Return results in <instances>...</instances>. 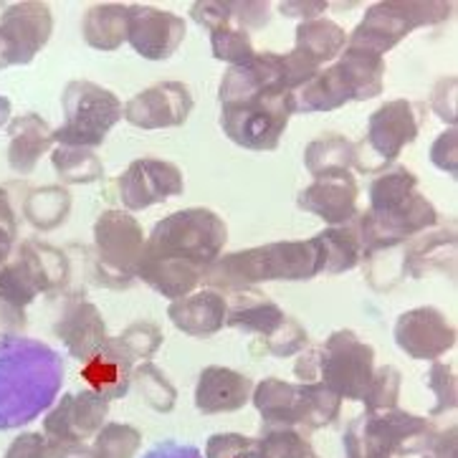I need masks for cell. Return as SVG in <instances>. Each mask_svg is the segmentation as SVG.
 I'll list each match as a JSON object with an SVG mask.
<instances>
[{
	"label": "cell",
	"instance_id": "cell-1",
	"mask_svg": "<svg viewBox=\"0 0 458 458\" xmlns=\"http://www.w3.org/2000/svg\"><path fill=\"white\" fill-rule=\"evenodd\" d=\"M228 225L208 208H185L155 223L145 238L137 279L175 301L195 292L208 268L221 259Z\"/></svg>",
	"mask_w": 458,
	"mask_h": 458
},
{
	"label": "cell",
	"instance_id": "cell-2",
	"mask_svg": "<svg viewBox=\"0 0 458 458\" xmlns=\"http://www.w3.org/2000/svg\"><path fill=\"white\" fill-rule=\"evenodd\" d=\"M322 274L319 253L310 241H279L221 256L203 281L216 292H241L264 281H310Z\"/></svg>",
	"mask_w": 458,
	"mask_h": 458
},
{
	"label": "cell",
	"instance_id": "cell-3",
	"mask_svg": "<svg viewBox=\"0 0 458 458\" xmlns=\"http://www.w3.org/2000/svg\"><path fill=\"white\" fill-rule=\"evenodd\" d=\"M383 56L347 46L329 69L319 72L294 94V109L301 114L332 112L350 102H365L383 94L385 87Z\"/></svg>",
	"mask_w": 458,
	"mask_h": 458
},
{
	"label": "cell",
	"instance_id": "cell-4",
	"mask_svg": "<svg viewBox=\"0 0 458 458\" xmlns=\"http://www.w3.org/2000/svg\"><path fill=\"white\" fill-rule=\"evenodd\" d=\"M375 372V350L352 329L332 332L319 347L299 352V383H319L342 400H362Z\"/></svg>",
	"mask_w": 458,
	"mask_h": 458
},
{
	"label": "cell",
	"instance_id": "cell-5",
	"mask_svg": "<svg viewBox=\"0 0 458 458\" xmlns=\"http://www.w3.org/2000/svg\"><path fill=\"white\" fill-rule=\"evenodd\" d=\"M251 403L267 428L319 430L332 426L342 411V398L319 383H284L267 377L253 385Z\"/></svg>",
	"mask_w": 458,
	"mask_h": 458
},
{
	"label": "cell",
	"instance_id": "cell-6",
	"mask_svg": "<svg viewBox=\"0 0 458 458\" xmlns=\"http://www.w3.org/2000/svg\"><path fill=\"white\" fill-rule=\"evenodd\" d=\"M426 418L405 411L357 415L344 433V458H403L423 454L433 438Z\"/></svg>",
	"mask_w": 458,
	"mask_h": 458
},
{
	"label": "cell",
	"instance_id": "cell-7",
	"mask_svg": "<svg viewBox=\"0 0 458 458\" xmlns=\"http://www.w3.org/2000/svg\"><path fill=\"white\" fill-rule=\"evenodd\" d=\"M294 112L292 91H259L236 102L221 104V127L238 148L271 152L279 148L281 134Z\"/></svg>",
	"mask_w": 458,
	"mask_h": 458
},
{
	"label": "cell",
	"instance_id": "cell-8",
	"mask_svg": "<svg viewBox=\"0 0 458 458\" xmlns=\"http://www.w3.org/2000/svg\"><path fill=\"white\" fill-rule=\"evenodd\" d=\"M454 13V3H415V0H385L369 5L365 18L357 29L347 36V46L365 48L377 56L387 54L390 48L411 36L415 29L444 23Z\"/></svg>",
	"mask_w": 458,
	"mask_h": 458
},
{
	"label": "cell",
	"instance_id": "cell-9",
	"mask_svg": "<svg viewBox=\"0 0 458 458\" xmlns=\"http://www.w3.org/2000/svg\"><path fill=\"white\" fill-rule=\"evenodd\" d=\"M64 124L54 130V142L66 148L94 149L122 119L117 94L94 81H69L61 94Z\"/></svg>",
	"mask_w": 458,
	"mask_h": 458
},
{
	"label": "cell",
	"instance_id": "cell-10",
	"mask_svg": "<svg viewBox=\"0 0 458 458\" xmlns=\"http://www.w3.org/2000/svg\"><path fill=\"white\" fill-rule=\"evenodd\" d=\"M145 249V231L127 210H104L94 223V276L109 289H130Z\"/></svg>",
	"mask_w": 458,
	"mask_h": 458
},
{
	"label": "cell",
	"instance_id": "cell-11",
	"mask_svg": "<svg viewBox=\"0 0 458 458\" xmlns=\"http://www.w3.org/2000/svg\"><path fill=\"white\" fill-rule=\"evenodd\" d=\"M69 274L72 268L66 253L30 238L0 267V294L26 310L38 294L61 292Z\"/></svg>",
	"mask_w": 458,
	"mask_h": 458
},
{
	"label": "cell",
	"instance_id": "cell-12",
	"mask_svg": "<svg viewBox=\"0 0 458 458\" xmlns=\"http://www.w3.org/2000/svg\"><path fill=\"white\" fill-rule=\"evenodd\" d=\"M420 109L408 99L377 106L368 119V132L355 142V167L362 175H380L420 134Z\"/></svg>",
	"mask_w": 458,
	"mask_h": 458
},
{
	"label": "cell",
	"instance_id": "cell-13",
	"mask_svg": "<svg viewBox=\"0 0 458 458\" xmlns=\"http://www.w3.org/2000/svg\"><path fill=\"white\" fill-rule=\"evenodd\" d=\"M109 413V400L94 390L66 393L59 405L44 418L46 456L48 458H89V445L102 430Z\"/></svg>",
	"mask_w": 458,
	"mask_h": 458
},
{
	"label": "cell",
	"instance_id": "cell-14",
	"mask_svg": "<svg viewBox=\"0 0 458 458\" xmlns=\"http://www.w3.org/2000/svg\"><path fill=\"white\" fill-rule=\"evenodd\" d=\"M438 223V210L426 195L413 192L405 203L383 210V213H357L352 225L362 243V259L375 253H390L405 246L411 238L430 231Z\"/></svg>",
	"mask_w": 458,
	"mask_h": 458
},
{
	"label": "cell",
	"instance_id": "cell-15",
	"mask_svg": "<svg viewBox=\"0 0 458 458\" xmlns=\"http://www.w3.org/2000/svg\"><path fill=\"white\" fill-rule=\"evenodd\" d=\"M54 33V15L46 3H13L0 15V69L26 66L41 54Z\"/></svg>",
	"mask_w": 458,
	"mask_h": 458
},
{
	"label": "cell",
	"instance_id": "cell-16",
	"mask_svg": "<svg viewBox=\"0 0 458 458\" xmlns=\"http://www.w3.org/2000/svg\"><path fill=\"white\" fill-rule=\"evenodd\" d=\"M119 200L127 210H145L149 206L165 203L167 198L182 195L185 180L178 165L155 157L134 160L117 178Z\"/></svg>",
	"mask_w": 458,
	"mask_h": 458
},
{
	"label": "cell",
	"instance_id": "cell-17",
	"mask_svg": "<svg viewBox=\"0 0 458 458\" xmlns=\"http://www.w3.org/2000/svg\"><path fill=\"white\" fill-rule=\"evenodd\" d=\"M192 112V94L182 81H160L134 94L122 106V117L140 130H165L185 124Z\"/></svg>",
	"mask_w": 458,
	"mask_h": 458
},
{
	"label": "cell",
	"instance_id": "cell-18",
	"mask_svg": "<svg viewBox=\"0 0 458 458\" xmlns=\"http://www.w3.org/2000/svg\"><path fill=\"white\" fill-rule=\"evenodd\" d=\"M188 26L178 13L152 5H130L127 44L149 61L170 59L185 41Z\"/></svg>",
	"mask_w": 458,
	"mask_h": 458
},
{
	"label": "cell",
	"instance_id": "cell-19",
	"mask_svg": "<svg viewBox=\"0 0 458 458\" xmlns=\"http://www.w3.org/2000/svg\"><path fill=\"white\" fill-rule=\"evenodd\" d=\"M395 342L408 357L433 362L456 344V327L445 319L441 310L418 307L398 317Z\"/></svg>",
	"mask_w": 458,
	"mask_h": 458
},
{
	"label": "cell",
	"instance_id": "cell-20",
	"mask_svg": "<svg viewBox=\"0 0 458 458\" xmlns=\"http://www.w3.org/2000/svg\"><path fill=\"white\" fill-rule=\"evenodd\" d=\"M357 195H360V188H357L355 175L337 173V175L314 180L310 188L299 192L296 206L322 218L332 228V225H347L355 221V216L360 213Z\"/></svg>",
	"mask_w": 458,
	"mask_h": 458
},
{
	"label": "cell",
	"instance_id": "cell-21",
	"mask_svg": "<svg viewBox=\"0 0 458 458\" xmlns=\"http://www.w3.org/2000/svg\"><path fill=\"white\" fill-rule=\"evenodd\" d=\"M398 274L411 279H423L428 274H448L454 279L456 274V225L438 228L433 233L411 238L403 249L398 261Z\"/></svg>",
	"mask_w": 458,
	"mask_h": 458
},
{
	"label": "cell",
	"instance_id": "cell-22",
	"mask_svg": "<svg viewBox=\"0 0 458 458\" xmlns=\"http://www.w3.org/2000/svg\"><path fill=\"white\" fill-rule=\"evenodd\" d=\"M292 91L286 84V72H284V59L281 54H256L251 61L241 64V66H231L221 79L218 87V102L228 104L251 97L259 91ZM294 94V91H292Z\"/></svg>",
	"mask_w": 458,
	"mask_h": 458
},
{
	"label": "cell",
	"instance_id": "cell-23",
	"mask_svg": "<svg viewBox=\"0 0 458 458\" xmlns=\"http://www.w3.org/2000/svg\"><path fill=\"white\" fill-rule=\"evenodd\" d=\"M54 335L69 350V355L79 362H87L104 342L109 340L102 311L87 299H72L66 304V310L61 311L59 322L54 325Z\"/></svg>",
	"mask_w": 458,
	"mask_h": 458
},
{
	"label": "cell",
	"instance_id": "cell-24",
	"mask_svg": "<svg viewBox=\"0 0 458 458\" xmlns=\"http://www.w3.org/2000/svg\"><path fill=\"white\" fill-rule=\"evenodd\" d=\"M253 393V380L231 368L210 365L200 372L195 385V408L203 415L241 411Z\"/></svg>",
	"mask_w": 458,
	"mask_h": 458
},
{
	"label": "cell",
	"instance_id": "cell-25",
	"mask_svg": "<svg viewBox=\"0 0 458 458\" xmlns=\"http://www.w3.org/2000/svg\"><path fill=\"white\" fill-rule=\"evenodd\" d=\"M132 365L134 360L117 337H109L87 362H81V380L104 400H122L132 385Z\"/></svg>",
	"mask_w": 458,
	"mask_h": 458
},
{
	"label": "cell",
	"instance_id": "cell-26",
	"mask_svg": "<svg viewBox=\"0 0 458 458\" xmlns=\"http://www.w3.org/2000/svg\"><path fill=\"white\" fill-rule=\"evenodd\" d=\"M167 317L188 337H213L225 327L228 301L221 292L203 289L170 301Z\"/></svg>",
	"mask_w": 458,
	"mask_h": 458
},
{
	"label": "cell",
	"instance_id": "cell-27",
	"mask_svg": "<svg viewBox=\"0 0 458 458\" xmlns=\"http://www.w3.org/2000/svg\"><path fill=\"white\" fill-rule=\"evenodd\" d=\"M228 301V317L225 325L241 329L246 335L256 337V344L268 340L286 319V314L276 301H271L264 292H259L256 286L251 289H241V292H231Z\"/></svg>",
	"mask_w": 458,
	"mask_h": 458
},
{
	"label": "cell",
	"instance_id": "cell-28",
	"mask_svg": "<svg viewBox=\"0 0 458 458\" xmlns=\"http://www.w3.org/2000/svg\"><path fill=\"white\" fill-rule=\"evenodd\" d=\"M8 137H11V148H8V165L18 175H30L36 170V165L54 148V130L41 114H21L8 122Z\"/></svg>",
	"mask_w": 458,
	"mask_h": 458
},
{
	"label": "cell",
	"instance_id": "cell-29",
	"mask_svg": "<svg viewBox=\"0 0 458 458\" xmlns=\"http://www.w3.org/2000/svg\"><path fill=\"white\" fill-rule=\"evenodd\" d=\"M191 18L198 26H206L208 30L221 29V26H233L241 30H256L268 26L271 18V5L268 3H231V0H203L192 3Z\"/></svg>",
	"mask_w": 458,
	"mask_h": 458
},
{
	"label": "cell",
	"instance_id": "cell-30",
	"mask_svg": "<svg viewBox=\"0 0 458 458\" xmlns=\"http://www.w3.org/2000/svg\"><path fill=\"white\" fill-rule=\"evenodd\" d=\"M130 5L122 3H97L84 13L81 36L97 51H117L127 41Z\"/></svg>",
	"mask_w": 458,
	"mask_h": 458
},
{
	"label": "cell",
	"instance_id": "cell-31",
	"mask_svg": "<svg viewBox=\"0 0 458 458\" xmlns=\"http://www.w3.org/2000/svg\"><path fill=\"white\" fill-rule=\"evenodd\" d=\"M311 243L319 253L322 274H329V276L352 271L362 261V243L352 223L325 228L322 233L311 238Z\"/></svg>",
	"mask_w": 458,
	"mask_h": 458
},
{
	"label": "cell",
	"instance_id": "cell-32",
	"mask_svg": "<svg viewBox=\"0 0 458 458\" xmlns=\"http://www.w3.org/2000/svg\"><path fill=\"white\" fill-rule=\"evenodd\" d=\"M344 48H347V33L329 18H314L296 26L294 51H299L304 59H310L319 69L327 61L340 59Z\"/></svg>",
	"mask_w": 458,
	"mask_h": 458
},
{
	"label": "cell",
	"instance_id": "cell-33",
	"mask_svg": "<svg viewBox=\"0 0 458 458\" xmlns=\"http://www.w3.org/2000/svg\"><path fill=\"white\" fill-rule=\"evenodd\" d=\"M304 165L314 180L350 173V167H355V142L337 132L322 134L304 149Z\"/></svg>",
	"mask_w": 458,
	"mask_h": 458
},
{
	"label": "cell",
	"instance_id": "cell-34",
	"mask_svg": "<svg viewBox=\"0 0 458 458\" xmlns=\"http://www.w3.org/2000/svg\"><path fill=\"white\" fill-rule=\"evenodd\" d=\"M72 210V195L66 188L59 185H46V188H36L29 192L26 203H23V213L33 228L38 231H54L61 223L66 221Z\"/></svg>",
	"mask_w": 458,
	"mask_h": 458
},
{
	"label": "cell",
	"instance_id": "cell-35",
	"mask_svg": "<svg viewBox=\"0 0 458 458\" xmlns=\"http://www.w3.org/2000/svg\"><path fill=\"white\" fill-rule=\"evenodd\" d=\"M51 163L61 182L66 185H89L104 178V165L94 155V149L56 145V149L51 152Z\"/></svg>",
	"mask_w": 458,
	"mask_h": 458
},
{
	"label": "cell",
	"instance_id": "cell-36",
	"mask_svg": "<svg viewBox=\"0 0 458 458\" xmlns=\"http://www.w3.org/2000/svg\"><path fill=\"white\" fill-rule=\"evenodd\" d=\"M413 192H418V178L408 167H390L380 173L369 185V213H383L390 208L405 203Z\"/></svg>",
	"mask_w": 458,
	"mask_h": 458
},
{
	"label": "cell",
	"instance_id": "cell-37",
	"mask_svg": "<svg viewBox=\"0 0 458 458\" xmlns=\"http://www.w3.org/2000/svg\"><path fill=\"white\" fill-rule=\"evenodd\" d=\"M132 383L140 393V398L148 403L152 411L157 413H170L178 403V390L175 385L167 380L163 369L155 362H142L140 368L132 369Z\"/></svg>",
	"mask_w": 458,
	"mask_h": 458
},
{
	"label": "cell",
	"instance_id": "cell-38",
	"mask_svg": "<svg viewBox=\"0 0 458 458\" xmlns=\"http://www.w3.org/2000/svg\"><path fill=\"white\" fill-rule=\"evenodd\" d=\"M259 458H319L311 448L307 433L299 428H261L256 438Z\"/></svg>",
	"mask_w": 458,
	"mask_h": 458
},
{
	"label": "cell",
	"instance_id": "cell-39",
	"mask_svg": "<svg viewBox=\"0 0 458 458\" xmlns=\"http://www.w3.org/2000/svg\"><path fill=\"white\" fill-rule=\"evenodd\" d=\"M140 445H142V433L134 426L106 423L94 436V444L89 445V458H134Z\"/></svg>",
	"mask_w": 458,
	"mask_h": 458
},
{
	"label": "cell",
	"instance_id": "cell-40",
	"mask_svg": "<svg viewBox=\"0 0 458 458\" xmlns=\"http://www.w3.org/2000/svg\"><path fill=\"white\" fill-rule=\"evenodd\" d=\"M400 387H403V377H400L398 368L385 365V368L375 369L368 390L362 395L365 413H377V411H393V408H398Z\"/></svg>",
	"mask_w": 458,
	"mask_h": 458
},
{
	"label": "cell",
	"instance_id": "cell-41",
	"mask_svg": "<svg viewBox=\"0 0 458 458\" xmlns=\"http://www.w3.org/2000/svg\"><path fill=\"white\" fill-rule=\"evenodd\" d=\"M210 48H213L216 59L225 61L231 66H241L256 56L249 30L233 29V26H221V29L210 30Z\"/></svg>",
	"mask_w": 458,
	"mask_h": 458
},
{
	"label": "cell",
	"instance_id": "cell-42",
	"mask_svg": "<svg viewBox=\"0 0 458 458\" xmlns=\"http://www.w3.org/2000/svg\"><path fill=\"white\" fill-rule=\"evenodd\" d=\"M310 344V335H307V329L296 322L294 317H289L286 314V319H284V325L268 337L261 344H251V352L253 355H259L261 350L268 352V355L279 357V360H286V357H294L299 352H304V347Z\"/></svg>",
	"mask_w": 458,
	"mask_h": 458
},
{
	"label": "cell",
	"instance_id": "cell-43",
	"mask_svg": "<svg viewBox=\"0 0 458 458\" xmlns=\"http://www.w3.org/2000/svg\"><path fill=\"white\" fill-rule=\"evenodd\" d=\"M163 340V329L155 322H148V319L145 322H134L117 337L119 344L124 347V352L132 360H142V362H148L149 357L160 350Z\"/></svg>",
	"mask_w": 458,
	"mask_h": 458
},
{
	"label": "cell",
	"instance_id": "cell-44",
	"mask_svg": "<svg viewBox=\"0 0 458 458\" xmlns=\"http://www.w3.org/2000/svg\"><path fill=\"white\" fill-rule=\"evenodd\" d=\"M426 385L436 395V405L430 408V415H444L448 411H456L458 390H456V372L451 365H444L438 360H433L428 375H426Z\"/></svg>",
	"mask_w": 458,
	"mask_h": 458
},
{
	"label": "cell",
	"instance_id": "cell-45",
	"mask_svg": "<svg viewBox=\"0 0 458 458\" xmlns=\"http://www.w3.org/2000/svg\"><path fill=\"white\" fill-rule=\"evenodd\" d=\"M206 458H259L256 438L241 433H216L208 438Z\"/></svg>",
	"mask_w": 458,
	"mask_h": 458
},
{
	"label": "cell",
	"instance_id": "cell-46",
	"mask_svg": "<svg viewBox=\"0 0 458 458\" xmlns=\"http://www.w3.org/2000/svg\"><path fill=\"white\" fill-rule=\"evenodd\" d=\"M430 163L436 165L441 173L456 178L458 175V132L456 127L445 130L430 148Z\"/></svg>",
	"mask_w": 458,
	"mask_h": 458
},
{
	"label": "cell",
	"instance_id": "cell-47",
	"mask_svg": "<svg viewBox=\"0 0 458 458\" xmlns=\"http://www.w3.org/2000/svg\"><path fill=\"white\" fill-rule=\"evenodd\" d=\"M15 236H18V221H15V210L11 206L8 191L0 188V267L11 259L13 253Z\"/></svg>",
	"mask_w": 458,
	"mask_h": 458
},
{
	"label": "cell",
	"instance_id": "cell-48",
	"mask_svg": "<svg viewBox=\"0 0 458 458\" xmlns=\"http://www.w3.org/2000/svg\"><path fill=\"white\" fill-rule=\"evenodd\" d=\"M430 106L441 117V122L456 127V76L438 81V87L433 89V97H430Z\"/></svg>",
	"mask_w": 458,
	"mask_h": 458
},
{
	"label": "cell",
	"instance_id": "cell-49",
	"mask_svg": "<svg viewBox=\"0 0 458 458\" xmlns=\"http://www.w3.org/2000/svg\"><path fill=\"white\" fill-rule=\"evenodd\" d=\"M26 332V310L0 294V342L15 340Z\"/></svg>",
	"mask_w": 458,
	"mask_h": 458
},
{
	"label": "cell",
	"instance_id": "cell-50",
	"mask_svg": "<svg viewBox=\"0 0 458 458\" xmlns=\"http://www.w3.org/2000/svg\"><path fill=\"white\" fill-rule=\"evenodd\" d=\"M3 458H48L46 456L44 433H23L8 445Z\"/></svg>",
	"mask_w": 458,
	"mask_h": 458
},
{
	"label": "cell",
	"instance_id": "cell-51",
	"mask_svg": "<svg viewBox=\"0 0 458 458\" xmlns=\"http://www.w3.org/2000/svg\"><path fill=\"white\" fill-rule=\"evenodd\" d=\"M456 448V426H451L448 430H436L428 448L423 451V458H458Z\"/></svg>",
	"mask_w": 458,
	"mask_h": 458
},
{
	"label": "cell",
	"instance_id": "cell-52",
	"mask_svg": "<svg viewBox=\"0 0 458 458\" xmlns=\"http://www.w3.org/2000/svg\"><path fill=\"white\" fill-rule=\"evenodd\" d=\"M327 8H329V3L327 0H314V3H299V0H289V3H281L279 11L286 18H301V23L304 21H314V18H319V13H325Z\"/></svg>",
	"mask_w": 458,
	"mask_h": 458
},
{
	"label": "cell",
	"instance_id": "cell-53",
	"mask_svg": "<svg viewBox=\"0 0 458 458\" xmlns=\"http://www.w3.org/2000/svg\"><path fill=\"white\" fill-rule=\"evenodd\" d=\"M148 458H203L200 456V451L198 448H192V445H180V444H163L157 445L155 451H149Z\"/></svg>",
	"mask_w": 458,
	"mask_h": 458
},
{
	"label": "cell",
	"instance_id": "cell-54",
	"mask_svg": "<svg viewBox=\"0 0 458 458\" xmlns=\"http://www.w3.org/2000/svg\"><path fill=\"white\" fill-rule=\"evenodd\" d=\"M11 122V99L0 97V127H5Z\"/></svg>",
	"mask_w": 458,
	"mask_h": 458
}]
</instances>
